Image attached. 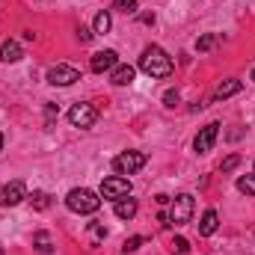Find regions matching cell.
<instances>
[{"instance_id":"1","label":"cell","mask_w":255,"mask_h":255,"mask_svg":"<svg viewBox=\"0 0 255 255\" xmlns=\"http://www.w3.org/2000/svg\"><path fill=\"white\" fill-rule=\"evenodd\" d=\"M172 57L160 48V45H148L145 51H142V57H139V71H145L148 77H169L172 74Z\"/></svg>"},{"instance_id":"2","label":"cell","mask_w":255,"mask_h":255,"mask_svg":"<svg viewBox=\"0 0 255 255\" xmlns=\"http://www.w3.org/2000/svg\"><path fill=\"white\" fill-rule=\"evenodd\" d=\"M65 208L74 214H95L101 208V193H92L89 187H74L65 196Z\"/></svg>"},{"instance_id":"3","label":"cell","mask_w":255,"mask_h":255,"mask_svg":"<svg viewBox=\"0 0 255 255\" xmlns=\"http://www.w3.org/2000/svg\"><path fill=\"white\" fill-rule=\"evenodd\" d=\"M193 211H196V202H193L190 193H181V196H175L172 199V205H169V226H187L193 220Z\"/></svg>"},{"instance_id":"4","label":"cell","mask_w":255,"mask_h":255,"mask_svg":"<svg viewBox=\"0 0 255 255\" xmlns=\"http://www.w3.org/2000/svg\"><path fill=\"white\" fill-rule=\"evenodd\" d=\"M145 163H148V154H145V151H122V154L113 157L116 175H133V172H139Z\"/></svg>"},{"instance_id":"5","label":"cell","mask_w":255,"mask_h":255,"mask_svg":"<svg viewBox=\"0 0 255 255\" xmlns=\"http://www.w3.org/2000/svg\"><path fill=\"white\" fill-rule=\"evenodd\" d=\"M122 196H130V181H128L125 175H110V178L101 181V199L116 202Z\"/></svg>"},{"instance_id":"6","label":"cell","mask_w":255,"mask_h":255,"mask_svg":"<svg viewBox=\"0 0 255 255\" xmlns=\"http://www.w3.org/2000/svg\"><path fill=\"white\" fill-rule=\"evenodd\" d=\"M68 122L74 128H92L98 122V110L92 107V104H86V101H80V104H74L71 110H68Z\"/></svg>"},{"instance_id":"7","label":"cell","mask_w":255,"mask_h":255,"mask_svg":"<svg viewBox=\"0 0 255 255\" xmlns=\"http://www.w3.org/2000/svg\"><path fill=\"white\" fill-rule=\"evenodd\" d=\"M24 199H27L24 181H9V184L0 187V208H15V205H21Z\"/></svg>"},{"instance_id":"8","label":"cell","mask_w":255,"mask_h":255,"mask_svg":"<svg viewBox=\"0 0 255 255\" xmlns=\"http://www.w3.org/2000/svg\"><path fill=\"white\" fill-rule=\"evenodd\" d=\"M77 80H80V71L74 65H54V68H48V83L51 86H71Z\"/></svg>"},{"instance_id":"9","label":"cell","mask_w":255,"mask_h":255,"mask_svg":"<svg viewBox=\"0 0 255 255\" xmlns=\"http://www.w3.org/2000/svg\"><path fill=\"white\" fill-rule=\"evenodd\" d=\"M217 136H220V122H211V125H205L199 133H196V139H193V148H196L199 154H208V151L214 148Z\"/></svg>"},{"instance_id":"10","label":"cell","mask_w":255,"mask_h":255,"mask_svg":"<svg viewBox=\"0 0 255 255\" xmlns=\"http://www.w3.org/2000/svg\"><path fill=\"white\" fill-rule=\"evenodd\" d=\"M119 65V54L116 51H110V48H104V51H98V54H92V60H89V68L95 71V74H104V71H113Z\"/></svg>"},{"instance_id":"11","label":"cell","mask_w":255,"mask_h":255,"mask_svg":"<svg viewBox=\"0 0 255 255\" xmlns=\"http://www.w3.org/2000/svg\"><path fill=\"white\" fill-rule=\"evenodd\" d=\"M116 217L119 220H133L136 217V211H139V205H136V199L133 196H122V199H116Z\"/></svg>"},{"instance_id":"12","label":"cell","mask_w":255,"mask_h":255,"mask_svg":"<svg viewBox=\"0 0 255 255\" xmlns=\"http://www.w3.org/2000/svg\"><path fill=\"white\" fill-rule=\"evenodd\" d=\"M133 74H136L133 65H116L110 71V83L113 86H128V83H133Z\"/></svg>"},{"instance_id":"13","label":"cell","mask_w":255,"mask_h":255,"mask_svg":"<svg viewBox=\"0 0 255 255\" xmlns=\"http://www.w3.org/2000/svg\"><path fill=\"white\" fill-rule=\"evenodd\" d=\"M217 226H220V217H217V211H214V208H208V211L202 214V223H199V235H202V238H211V235L217 232Z\"/></svg>"},{"instance_id":"14","label":"cell","mask_w":255,"mask_h":255,"mask_svg":"<svg viewBox=\"0 0 255 255\" xmlns=\"http://www.w3.org/2000/svg\"><path fill=\"white\" fill-rule=\"evenodd\" d=\"M21 57H24V51H21V45L15 39H9V42L0 45V63H18Z\"/></svg>"},{"instance_id":"15","label":"cell","mask_w":255,"mask_h":255,"mask_svg":"<svg viewBox=\"0 0 255 255\" xmlns=\"http://www.w3.org/2000/svg\"><path fill=\"white\" fill-rule=\"evenodd\" d=\"M241 89H244V83H241V80H235V77H229V80H223V83L217 86V92H214V95H217V98H232V95H238Z\"/></svg>"},{"instance_id":"16","label":"cell","mask_w":255,"mask_h":255,"mask_svg":"<svg viewBox=\"0 0 255 255\" xmlns=\"http://www.w3.org/2000/svg\"><path fill=\"white\" fill-rule=\"evenodd\" d=\"M110 27H113L110 12H107V9H104V12H98V15H95V21H92V30H95L98 36H104V33H110Z\"/></svg>"},{"instance_id":"17","label":"cell","mask_w":255,"mask_h":255,"mask_svg":"<svg viewBox=\"0 0 255 255\" xmlns=\"http://www.w3.org/2000/svg\"><path fill=\"white\" fill-rule=\"evenodd\" d=\"M33 247H36L42 255H48L51 250H54V244H51V235H48V232H36V235H33Z\"/></svg>"},{"instance_id":"18","label":"cell","mask_w":255,"mask_h":255,"mask_svg":"<svg viewBox=\"0 0 255 255\" xmlns=\"http://www.w3.org/2000/svg\"><path fill=\"white\" fill-rule=\"evenodd\" d=\"M27 199H30V205H33L36 211H48V208H51V196L45 190H33V196H27Z\"/></svg>"},{"instance_id":"19","label":"cell","mask_w":255,"mask_h":255,"mask_svg":"<svg viewBox=\"0 0 255 255\" xmlns=\"http://www.w3.org/2000/svg\"><path fill=\"white\" fill-rule=\"evenodd\" d=\"M104 238H107V229H104V223H89V244H92V247H98Z\"/></svg>"},{"instance_id":"20","label":"cell","mask_w":255,"mask_h":255,"mask_svg":"<svg viewBox=\"0 0 255 255\" xmlns=\"http://www.w3.org/2000/svg\"><path fill=\"white\" fill-rule=\"evenodd\" d=\"M238 190L244 193V196H255V172L253 175H241V178H238Z\"/></svg>"},{"instance_id":"21","label":"cell","mask_w":255,"mask_h":255,"mask_svg":"<svg viewBox=\"0 0 255 255\" xmlns=\"http://www.w3.org/2000/svg\"><path fill=\"white\" fill-rule=\"evenodd\" d=\"M113 9H116V12L133 15V12H136V0H113Z\"/></svg>"},{"instance_id":"22","label":"cell","mask_w":255,"mask_h":255,"mask_svg":"<svg viewBox=\"0 0 255 255\" xmlns=\"http://www.w3.org/2000/svg\"><path fill=\"white\" fill-rule=\"evenodd\" d=\"M214 45H217V36H214V33H205V36L196 42V51H211Z\"/></svg>"},{"instance_id":"23","label":"cell","mask_w":255,"mask_h":255,"mask_svg":"<svg viewBox=\"0 0 255 255\" xmlns=\"http://www.w3.org/2000/svg\"><path fill=\"white\" fill-rule=\"evenodd\" d=\"M241 166V154H229L223 163H220V172H232V169H238Z\"/></svg>"},{"instance_id":"24","label":"cell","mask_w":255,"mask_h":255,"mask_svg":"<svg viewBox=\"0 0 255 255\" xmlns=\"http://www.w3.org/2000/svg\"><path fill=\"white\" fill-rule=\"evenodd\" d=\"M142 244H145V238H139V235H136V238H128L122 250H125V253H136V250H139Z\"/></svg>"},{"instance_id":"25","label":"cell","mask_w":255,"mask_h":255,"mask_svg":"<svg viewBox=\"0 0 255 255\" xmlns=\"http://www.w3.org/2000/svg\"><path fill=\"white\" fill-rule=\"evenodd\" d=\"M92 36H95V30H89V27H77V39H80V45H89Z\"/></svg>"},{"instance_id":"26","label":"cell","mask_w":255,"mask_h":255,"mask_svg":"<svg viewBox=\"0 0 255 255\" xmlns=\"http://www.w3.org/2000/svg\"><path fill=\"white\" fill-rule=\"evenodd\" d=\"M178 101H181V95H178L175 89H166V92H163V104H166V107H175Z\"/></svg>"},{"instance_id":"27","label":"cell","mask_w":255,"mask_h":255,"mask_svg":"<svg viewBox=\"0 0 255 255\" xmlns=\"http://www.w3.org/2000/svg\"><path fill=\"white\" fill-rule=\"evenodd\" d=\"M172 247H175V255H187V253H190V244H187L184 238H175V244H172Z\"/></svg>"},{"instance_id":"28","label":"cell","mask_w":255,"mask_h":255,"mask_svg":"<svg viewBox=\"0 0 255 255\" xmlns=\"http://www.w3.org/2000/svg\"><path fill=\"white\" fill-rule=\"evenodd\" d=\"M0 151H3V133H0Z\"/></svg>"},{"instance_id":"29","label":"cell","mask_w":255,"mask_h":255,"mask_svg":"<svg viewBox=\"0 0 255 255\" xmlns=\"http://www.w3.org/2000/svg\"><path fill=\"white\" fill-rule=\"evenodd\" d=\"M250 77H253V80H255V68H253V74H250Z\"/></svg>"}]
</instances>
